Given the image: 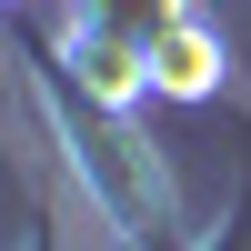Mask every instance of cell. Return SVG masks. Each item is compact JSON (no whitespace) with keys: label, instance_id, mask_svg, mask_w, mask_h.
I'll return each instance as SVG.
<instances>
[{"label":"cell","instance_id":"1","mask_svg":"<svg viewBox=\"0 0 251 251\" xmlns=\"http://www.w3.org/2000/svg\"><path fill=\"white\" fill-rule=\"evenodd\" d=\"M221 40L201 30V20H171V30H151V91H171V100H211L221 91Z\"/></svg>","mask_w":251,"mask_h":251}]
</instances>
